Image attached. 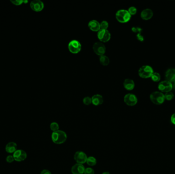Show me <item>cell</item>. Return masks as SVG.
<instances>
[{"instance_id":"4316f807","label":"cell","mask_w":175,"mask_h":174,"mask_svg":"<svg viewBox=\"0 0 175 174\" xmlns=\"http://www.w3.org/2000/svg\"><path fill=\"white\" fill-rule=\"evenodd\" d=\"M128 11L129 13H130V15L132 16V15H135V14H136L137 10L136 7L132 6V7H130V8H129Z\"/></svg>"},{"instance_id":"7c38bea8","label":"cell","mask_w":175,"mask_h":174,"mask_svg":"<svg viewBox=\"0 0 175 174\" xmlns=\"http://www.w3.org/2000/svg\"><path fill=\"white\" fill-rule=\"evenodd\" d=\"M14 160L18 162H21L25 160L27 158V154L22 150H16L13 155Z\"/></svg>"},{"instance_id":"f546056e","label":"cell","mask_w":175,"mask_h":174,"mask_svg":"<svg viewBox=\"0 0 175 174\" xmlns=\"http://www.w3.org/2000/svg\"><path fill=\"white\" fill-rule=\"evenodd\" d=\"M14 160V159L13 158V156L12 155H9L6 158V161L8 163H12V162H13Z\"/></svg>"},{"instance_id":"cb8c5ba5","label":"cell","mask_w":175,"mask_h":174,"mask_svg":"<svg viewBox=\"0 0 175 174\" xmlns=\"http://www.w3.org/2000/svg\"><path fill=\"white\" fill-rule=\"evenodd\" d=\"M165 100H168V101H171V100L173 99L174 97V94L171 91L166 92V93H165Z\"/></svg>"},{"instance_id":"4fadbf2b","label":"cell","mask_w":175,"mask_h":174,"mask_svg":"<svg viewBox=\"0 0 175 174\" xmlns=\"http://www.w3.org/2000/svg\"><path fill=\"white\" fill-rule=\"evenodd\" d=\"M85 170V167L82 164H76L71 168V172L73 174H84Z\"/></svg>"},{"instance_id":"d4e9b609","label":"cell","mask_w":175,"mask_h":174,"mask_svg":"<svg viewBox=\"0 0 175 174\" xmlns=\"http://www.w3.org/2000/svg\"><path fill=\"white\" fill-rule=\"evenodd\" d=\"M100 30H107L109 27V23L105 21H103L100 24Z\"/></svg>"},{"instance_id":"52a82bcc","label":"cell","mask_w":175,"mask_h":174,"mask_svg":"<svg viewBox=\"0 0 175 174\" xmlns=\"http://www.w3.org/2000/svg\"><path fill=\"white\" fill-rule=\"evenodd\" d=\"M97 37L100 42H107L111 39V34L108 30H100L97 33Z\"/></svg>"},{"instance_id":"d6986e66","label":"cell","mask_w":175,"mask_h":174,"mask_svg":"<svg viewBox=\"0 0 175 174\" xmlns=\"http://www.w3.org/2000/svg\"><path fill=\"white\" fill-rule=\"evenodd\" d=\"M17 149V145L14 142H10L6 146V151L8 153H14Z\"/></svg>"},{"instance_id":"e575fe53","label":"cell","mask_w":175,"mask_h":174,"mask_svg":"<svg viewBox=\"0 0 175 174\" xmlns=\"http://www.w3.org/2000/svg\"><path fill=\"white\" fill-rule=\"evenodd\" d=\"M174 83H175V82H174Z\"/></svg>"},{"instance_id":"9c48e42d","label":"cell","mask_w":175,"mask_h":174,"mask_svg":"<svg viewBox=\"0 0 175 174\" xmlns=\"http://www.w3.org/2000/svg\"><path fill=\"white\" fill-rule=\"evenodd\" d=\"M158 89L161 91V92H168L172 91L173 89V84L171 82L165 80L160 82L158 85Z\"/></svg>"},{"instance_id":"9a60e30c","label":"cell","mask_w":175,"mask_h":174,"mask_svg":"<svg viewBox=\"0 0 175 174\" xmlns=\"http://www.w3.org/2000/svg\"><path fill=\"white\" fill-rule=\"evenodd\" d=\"M88 27L91 31L98 32L100 30V24L96 20H92L88 23Z\"/></svg>"},{"instance_id":"ffe728a7","label":"cell","mask_w":175,"mask_h":174,"mask_svg":"<svg viewBox=\"0 0 175 174\" xmlns=\"http://www.w3.org/2000/svg\"><path fill=\"white\" fill-rule=\"evenodd\" d=\"M99 62L100 64L103 66H107L109 65L110 63V59L108 57L104 55L102 56H100Z\"/></svg>"},{"instance_id":"5bb4252c","label":"cell","mask_w":175,"mask_h":174,"mask_svg":"<svg viewBox=\"0 0 175 174\" xmlns=\"http://www.w3.org/2000/svg\"><path fill=\"white\" fill-rule=\"evenodd\" d=\"M140 16L142 19L145 21H147L152 18L153 16V12L151 9L149 8L144 9L141 13Z\"/></svg>"},{"instance_id":"7402d4cb","label":"cell","mask_w":175,"mask_h":174,"mask_svg":"<svg viewBox=\"0 0 175 174\" xmlns=\"http://www.w3.org/2000/svg\"><path fill=\"white\" fill-rule=\"evenodd\" d=\"M151 78L154 82H158L160 80L161 76L158 73H157V72L154 73H154L153 74V75L151 76Z\"/></svg>"},{"instance_id":"6da1fadb","label":"cell","mask_w":175,"mask_h":174,"mask_svg":"<svg viewBox=\"0 0 175 174\" xmlns=\"http://www.w3.org/2000/svg\"><path fill=\"white\" fill-rule=\"evenodd\" d=\"M51 138L53 143L55 144L60 145L66 141L67 135L63 131L58 130L52 133Z\"/></svg>"},{"instance_id":"277c9868","label":"cell","mask_w":175,"mask_h":174,"mask_svg":"<svg viewBox=\"0 0 175 174\" xmlns=\"http://www.w3.org/2000/svg\"><path fill=\"white\" fill-rule=\"evenodd\" d=\"M150 99L155 104L161 105L165 102V94L160 91H155L150 95Z\"/></svg>"},{"instance_id":"2e32d148","label":"cell","mask_w":175,"mask_h":174,"mask_svg":"<svg viewBox=\"0 0 175 174\" xmlns=\"http://www.w3.org/2000/svg\"><path fill=\"white\" fill-rule=\"evenodd\" d=\"M165 78L166 80L170 82H175V69L170 68L166 71L165 73Z\"/></svg>"},{"instance_id":"5b68a950","label":"cell","mask_w":175,"mask_h":174,"mask_svg":"<svg viewBox=\"0 0 175 174\" xmlns=\"http://www.w3.org/2000/svg\"><path fill=\"white\" fill-rule=\"evenodd\" d=\"M68 49L72 54H78L82 49V45L77 40H72L68 44Z\"/></svg>"},{"instance_id":"836d02e7","label":"cell","mask_w":175,"mask_h":174,"mask_svg":"<svg viewBox=\"0 0 175 174\" xmlns=\"http://www.w3.org/2000/svg\"><path fill=\"white\" fill-rule=\"evenodd\" d=\"M102 174H110V173L108 172H103Z\"/></svg>"},{"instance_id":"8fae6325","label":"cell","mask_w":175,"mask_h":174,"mask_svg":"<svg viewBox=\"0 0 175 174\" xmlns=\"http://www.w3.org/2000/svg\"><path fill=\"white\" fill-rule=\"evenodd\" d=\"M30 7L35 12H40L44 9V4L40 0H34L31 2Z\"/></svg>"},{"instance_id":"e0dca14e","label":"cell","mask_w":175,"mask_h":174,"mask_svg":"<svg viewBox=\"0 0 175 174\" xmlns=\"http://www.w3.org/2000/svg\"><path fill=\"white\" fill-rule=\"evenodd\" d=\"M91 98L92 103L95 106H99L103 103V97L100 94H95Z\"/></svg>"},{"instance_id":"7a4b0ae2","label":"cell","mask_w":175,"mask_h":174,"mask_svg":"<svg viewBox=\"0 0 175 174\" xmlns=\"http://www.w3.org/2000/svg\"><path fill=\"white\" fill-rule=\"evenodd\" d=\"M116 19L118 22L121 23H126L130 21L131 16L128 10L121 9L117 11L115 14Z\"/></svg>"},{"instance_id":"30bf717a","label":"cell","mask_w":175,"mask_h":174,"mask_svg":"<svg viewBox=\"0 0 175 174\" xmlns=\"http://www.w3.org/2000/svg\"><path fill=\"white\" fill-rule=\"evenodd\" d=\"M88 157L84 152L82 151H77L76 152L74 156V159L76 160L77 164H85L87 162Z\"/></svg>"},{"instance_id":"83f0119b","label":"cell","mask_w":175,"mask_h":174,"mask_svg":"<svg viewBox=\"0 0 175 174\" xmlns=\"http://www.w3.org/2000/svg\"><path fill=\"white\" fill-rule=\"evenodd\" d=\"M84 174H94V171L91 167H88L85 169Z\"/></svg>"},{"instance_id":"1f68e13d","label":"cell","mask_w":175,"mask_h":174,"mask_svg":"<svg viewBox=\"0 0 175 174\" xmlns=\"http://www.w3.org/2000/svg\"><path fill=\"white\" fill-rule=\"evenodd\" d=\"M40 174H51V173L49 171V170H43L41 173H40Z\"/></svg>"},{"instance_id":"4dcf8cb0","label":"cell","mask_w":175,"mask_h":174,"mask_svg":"<svg viewBox=\"0 0 175 174\" xmlns=\"http://www.w3.org/2000/svg\"><path fill=\"white\" fill-rule=\"evenodd\" d=\"M132 31L134 33H138V34H140L141 32L142 31V29L141 28H138V27H134V28H132Z\"/></svg>"},{"instance_id":"f1b7e54d","label":"cell","mask_w":175,"mask_h":174,"mask_svg":"<svg viewBox=\"0 0 175 174\" xmlns=\"http://www.w3.org/2000/svg\"><path fill=\"white\" fill-rule=\"evenodd\" d=\"M11 2L15 5H20L24 2L22 0H16V1H11Z\"/></svg>"},{"instance_id":"44dd1931","label":"cell","mask_w":175,"mask_h":174,"mask_svg":"<svg viewBox=\"0 0 175 174\" xmlns=\"http://www.w3.org/2000/svg\"><path fill=\"white\" fill-rule=\"evenodd\" d=\"M86 163L91 167H93L96 165L97 164L96 159L93 156H90L88 157Z\"/></svg>"},{"instance_id":"484cf974","label":"cell","mask_w":175,"mask_h":174,"mask_svg":"<svg viewBox=\"0 0 175 174\" xmlns=\"http://www.w3.org/2000/svg\"><path fill=\"white\" fill-rule=\"evenodd\" d=\"M83 103L86 105H89L92 103V98L90 97H86L83 99Z\"/></svg>"},{"instance_id":"8992f818","label":"cell","mask_w":175,"mask_h":174,"mask_svg":"<svg viewBox=\"0 0 175 174\" xmlns=\"http://www.w3.org/2000/svg\"><path fill=\"white\" fill-rule=\"evenodd\" d=\"M93 49L95 53L98 56H102L105 55L106 51V48L102 42H96L93 45Z\"/></svg>"},{"instance_id":"ac0fdd59","label":"cell","mask_w":175,"mask_h":174,"mask_svg":"<svg viewBox=\"0 0 175 174\" xmlns=\"http://www.w3.org/2000/svg\"><path fill=\"white\" fill-rule=\"evenodd\" d=\"M123 86L127 91H132L135 87V83L131 79H126L123 82Z\"/></svg>"},{"instance_id":"603a6c76","label":"cell","mask_w":175,"mask_h":174,"mask_svg":"<svg viewBox=\"0 0 175 174\" xmlns=\"http://www.w3.org/2000/svg\"><path fill=\"white\" fill-rule=\"evenodd\" d=\"M50 128L51 130L55 132L56 131L59 130V125L56 122H53L50 126Z\"/></svg>"},{"instance_id":"ba28073f","label":"cell","mask_w":175,"mask_h":174,"mask_svg":"<svg viewBox=\"0 0 175 174\" xmlns=\"http://www.w3.org/2000/svg\"><path fill=\"white\" fill-rule=\"evenodd\" d=\"M124 102L128 106H133L136 104L138 99L136 96L133 94H127L124 97Z\"/></svg>"},{"instance_id":"d6a6232c","label":"cell","mask_w":175,"mask_h":174,"mask_svg":"<svg viewBox=\"0 0 175 174\" xmlns=\"http://www.w3.org/2000/svg\"><path fill=\"white\" fill-rule=\"evenodd\" d=\"M171 120V122H172V123L175 125V113H174L173 115H172Z\"/></svg>"},{"instance_id":"3957f363","label":"cell","mask_w":175,"mask_h":174,"mask_svg":"<svg viewBox=\"0 0 175 174\" xmlns=\"http://www.w3.org/2000/svg\"><path fill=\"white\" fill-rule=\"evenodd\" d=\"M154 73L152 68L149 65H144L139 68L138 75L141 78L147 79L150 78Z\"/></svg>"}]
</instances>
